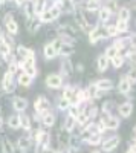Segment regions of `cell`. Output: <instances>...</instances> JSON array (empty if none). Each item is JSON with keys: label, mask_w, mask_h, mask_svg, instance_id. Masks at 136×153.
Wrapping results in <instances>:
<instances>
[{"label": "cell", "mask_w": 136, "mask_h": 153, "mask_svg": "<svg viewBox=\"0 0 136 153\" xmlns=\"http://www.w3.org/2000/svg\"><path fill=\"white\" fill-rule=\"evenodd\" d=\"M106 37H109V35H107V31L104 28H95L89 34V40H90V43H96L100 38H106Z\"/></svg>", "instance_id": "obj_1"}, {"label": "cell", "mask_w": 136, "mask_h": 153, "mask_svg": "<svg viewBox=\"0 0 136 153\" xmlns=\"http://www.w3.org/2000/svg\"><path fill=\"white\" fill-rule=\"evenodd\" d=\"M5 25H6V29H8L9 34L16 35V34L18 32V25L12 20V16H11V14H8V16L5 17Z\"/></svg>", "instance_id": "obj_2"}, {"label": "cell", "mask_w": 136, "mask_h": 153, "mask_svg": "<svg viewBox=\"0 0 136 153\" xmlns=\"http://www.w3.org/2000/svg\"><path fill=\"white\" fill-rule=\"evenodd\" d=\"M2 87L5 89L6 92H12L16 89V84L12 81V75H9L8 72L3 75V81H2Z\"/></svg>", "instance_id": "obj_3"}, {"label": "cell", "mask_w": 136, "mask_h": 153, "mask_svg": "<svg viewBox=\"0 0 136 153\" xmlns=\"http://www.w3.org/2000/svg\"><path fill=\"white\" fill-rule=\"evenodd\" d=\"M103 124H104V127L106 129H109V130H113V129H118V126H119V121L116 120V118H113V117H104L103 120Z\"/></svg>", "instance_id": "obj_4"}, {"label": "cell", "mask_w": 136, "mask_h": 153, "mask_svg": "<svg viewBox=\"0 0 136 153\" xmlns=\"http://www.w3.org/2000/svg\"><path fill=\"white\" fill-rule=\"evenodd\" d=\"M46 84L49 87H52V89H58L61 86V76L60 75H55V74L49 75L47 78H46Z\"/></svg>", "instance_id": "obj_5"}, {"label": "cell", "mask_w": 136, "mask_h": 153, "mask_svg": "<svg viewBox=\"0 0 136 153\" xmlns=\"http://www.w3.org/2000/svg\"><path fill=\"white\" fill-rule=\"evenodd\" d=\"M119 146V136H112L110 139H107V141L103 144V149L106 152H112L113 149H116Z\"/></svg>", "instance_id": "obj_6"}, {"label": "cell", "mask_w": 136, "mask_h": 153, "mask_svg": "<svg viewBox=\"0 0 136 153\" xmlns=\"http://www.w3.org/2000/svg\"><path fill=\"white\" fill-rule=\"evenodd\" d=\"M47 109H49V101H47L46 98H43V97L37 98V101H35V110L40 112V113H43V112H46Z\"/></svg>", "instance_id": "obj_7"}, {"label": "cell", "mask_w": 136, "mask_h": 153, "mask_svg": "<svg viewBox=\"0 0 136 153\" xmlns=\"http://www.w3.org/2000/svg\"><path fill=\"white\" fill-rule=\"evenodd\" d=\"M12 104H14V109L18 110V112H23L24 109H26L28 106V101L24 98H20V97H16L14 100H12Z\"/></svg>", "instance_id": "obj_8"}, {"label": "cell", "mask_w": 136, "mask_h": 153, "mask_svg": "<svg viewBox=\"0 0 136 153\" xmlns=\"http://www.w3.org/2000/svg\"><path fill=\"white\" fill-rule=\"evenodd\" d=\"M95 86H96L98 91H101V92H103V91H110V89L113 87V83L110 81V80H100Z\"/></svg>", "instance_id": "obj_9"}, {"label": "cell", "mask_w": 136, "mask_h": 153, "mask_svg": "<svg viewBox=\"0 0 136 153\" xmlns=\"http://www.w3.org/2000/svg\"><path fill=\"white\" fill-rule=\"evenodd\" d=\"M132 110H133L132 103H124V104H121V106H119V115H121V117H124V118L130 117Z\"/></svg>", "instance_id": "obj_10"}, {"label": "cell", "mask_w": 136, "mask_h": 153, "mask_svg": "<svg viewBox=\"0 0 136 153\" xmlns=\"http://www.w3.org/2000/svg\"><path fill=\"white\" fill-rule=\"evenodd\" d=\"M130 86H132V84H130V81L127 80V76H122V80H121L118 89H119V92H121V94H129Z\"/></svg>", "instance_id": "obj_11"}, {"label": "cell", "mask_w": 136, "mask_h": 153, "mask_svg": "<svg viewBox=\"0 0 136 153\" xmlns=\"http://www.w3.org/2000/svg\"><path fill=\"white\" fill-rule=\"evenodd\" d=\"M17 54H18V57H21L23 60H26L28 57L34 55L32 51H31V49H28V48H24V46H18V48H17Z\"/></svg>", "instance_id": "obj_12"}, {"label": "cell", "mask_w": 136, "mask_h": 153, "mask_svg": "<svg viewBox=\"0 0 136 153\" xmlns=\"http://www.w3.org/2000/svg\"><path fill=\"white\" fill-rule=\"evenodd\" d=\"M107 66H109V58L106 55H101L100 58H98V71L104 72L107 69Z\"/></svg>", "instance_id": "obj_13"}, {"label": "cell", "mask_w": 136, "mask_h": 153, "mask_svg": "<svg viewBox=\"0 0 136 153\" xmlns=\"http://www.w3.org/2000/svg\"><path fill=\"white\" fill-rule=\"evenodd\" d=\"M43 51H44V57H46V58H49V60H51V58H54V57L57 55L55 49L52 48V43H51V45H46Z\"/></svg>", "instance_id": "obj_14"}, {"label": "cell", "mask_w": 136, "mask_h": 153, "mask_svg": "<svg viewBox=\"0 0 136 153\" xmlns=\"http://www.w3.org/2000/svg\"><path fill=\"white\" fill-rule=\"evenodd\" d=\"M18 147H20L23 152H26V150L31 147V141H29L26 136H21V138H18Z\"/></svg>", "instance_id": "obj_15"}, {"label": "cell", "mask_w": 136, "mask_h": 153, "mask_svg": "<svg viewBox=\"0 0 136 153\" xmlns=\"http://www.w3.org/2000/svg\"><path fill=\"white\" fill-rule=\"evenodd\" d=\"M87 143L92 144V146H98V144L101 143V133H98V132L92 133V135L89 136V139H87Z\"/></svg>", "instance_id": "obj_16"}, {"label": "cell", "mask_w": 136, "mask_h": 153, "mask_svg": "<svg viewBox=\"0 0 136 153\" xmlns=\"http://www.w3.org/2000/svg\"><path fill=\"white\" fill-rule=\"evenodd\" d=\"M40 28V20H34V19H29L28 20V29L31 32H37Z\"/></svg>", "instance_id": "obj_17"}, {"label": "cell", "mask_w": 136, "mask_h": 153, "mask_svg": "<svg viewBox=\"0 0 136 153\" xmlns=\"http://www.w3.org/2000/svg\"><path fill=\"white\" fill-rule=\"evenodd\" d=\"M54 20V17H52V14H51V11H43L41 14H40V23H49V22H52Z\"/></svg>", "instance_id": "obj_18"}, {"label": "cell", "mask_w": 136, "mask_h": 153, "mask_svg": "<svg viewBox=\"0 0 136 153\" xmlns=\"http://www.w3.org/2000/svg\"><path fill=\"white\" fill-rule=\"evenodd\" d=\"M8 124H9L11 129H18L20 127V118L17 117V115H12V117H9V120H8Z\"/></svg>", "instance_id": "obj_19"}, {"label": "cell", "mask_w": 136, "mask_h": 153, "mask_svg": "<svg viewBox=\"0 0 136 153\" xmlns=\"http://www.w3.org/2000/svg\"><path fill=\"white\" fill-rule=\"evenodd\" d=\"M77 22H78L80 28H81L83 31H87V29H89V26H87V22H86V19H84V16L81 14V12H78V14H77Z\"/></svg>", "instance_id": "obj_20"}, {"label": "cell", "mask_w": 136, "mask_h": 153, "mask_svg": "<svg viewBox=\"0 0 136 153\" xmlns=\"http://www.w3.org/2000/svg\"><path fill=\"white\" fill-rule=\"evenodd\" d=\"M55 115H52V113H47L46 117H43V124L44 126H47V127H51V126H54L55 124Z\"/></svg>", "instance_id": "obj_21"}, {"label": "cell", "mask_w": 136, "mask_h": 153, "mask_svg": "<svg viewBox=\"0 0 136 153\" xmlns=\"http://www.w3.org/2000/svg\"><path fill=\"white\" fill-rule=\"evenodd\" d=\"M104 8L112 14V12H115L116 11V0H106L104 2Z\"/></svg>", "instance_id": "obj_22"}, {"label": "cell", "mask_w": 136, "mask_h": 153, "mask_svg": "<svg viewBox=\"0 0 136 153\" xmlns=\"http://www.w3.org/2000/svg\"><path fill=\"white\" fill-rule=\"evenodd\" d=\"M130 19V9L129 8H121L119 11V20L121 22H129Z\"/></svg>", "instance_id": "obj_23"}, {"label": "cell", "mask_w": 136, "mask_h": 153, "mask_svg": "<svg viewBox=\"0 0 136 153\" xmlns=\"http://www.w3.org/2000/svg\"><path fill=\"white\" fill-rule=\"evenodd\" d=\"M47 139H49V135H47L46 132H40L38 135H37V143H38L40 146L47 144Z\"/></svg>", "instance_id": "obj_24"}, {"label": "cell", "mask_w": 136, "mask_h": 153, "mask_svg": "<svg viewBox=\"0 0 136 153\" xmlns=\"http://www.w3.org/2000/svg\"><path fill=\"white\" fill-rule=\"evenodd\" d=\"M18 118H20V126L23 127V129L29 130V129H31V120H29V117L23 115V117H18Z\"/></svg>", "instance_id": "obj_25"}, {"label": "cell", "mask_w": 136, "mask_h": 153, "mask_svg": "<svg viewBox=\"0 0 136 153\" xmlns=\"http://www.w3.org/2000/svg\"><path fill=\"white\" fill-rule=\"evenodd\" d=\"M118 52H119V49H118L116 46H110V48H107V51H106V57H107V58H113V57L118 55Z\"/></svg>", "instance_id": "obj_26"}, {"label": "cell", "mask_w": 136, "mask_h": 153, "mask_svg": "<svg viewBox=\"0 0 136 153\" xmlns=\"http://www.w3.org/2000/svg\"><path fill=\"white\" fill-rule=\"evenodd\" d=\"M31 81H32V78H31L29 75H26V74H21V75L18 76V83H20L21 86H29Z\"/></svg>", "instance_id": "obj_27"}, {"label": "cell", "mask_w": 136, "mask_h": 153, "mask_svg": "<svg viewBox=\"0 0 136 153\" xmlns=\"http://www.w3.org/2000/svg\"><path fill=\"white\" fill-rule=\"evenodd\" d=\"M58 52H60L61 55H70V54H73V48H72V46H67V45H63V46L60 48Z\"/></svg>", "instance_id": "obj_28"}, {"label": "cell", "mask_w": 136, "mask_h": 153, "mask_svg": "<svg viewBox=\"0 0 136 153\" xmlns=\"http://www.w3.org/2000/svg\"><path fill=\"white\" fill-rule=\"evenodd\" d=\"M58 138H60V143L61 144H67L69 143V132L66 129H63V130L60 132V136Z\"/></svg>", "instance_id": "obj_29"}, {"label": "cell", "mask_w": 136, "mask_h": 153, "mask_svg": "<svg viewBox=\"0 0 136 153\" xmlns=\"http://www.w3.org/2000/svg\"><path fill=\"white\" fill-rule=\"evenodd\" d=\"M122 63H124V58H122L121 55H116V57L112 58V65H113L115 69H119V68L122 66Z\"/></svg>", "instance_id": "obj_30"}, {"label": "cell", "mask_w": 136, "mask_h": 153, "mask_svg": "<svg viewBox=\"0 0 136 153\" xmlns=\"http://www.w3.org/2000/svg\"><path fill=\"white\" fill-rule=\"evenodd\" d=\"M0 55H2V57L9 55V45H6V42L0 43Z\"/></svg>", "instance_id": "obj_31"}, {"label": "cell", "mask_w": 136, "mask_h": 153, "mask_svg": "<svg viewBox=\"0 0 136 153\" xmlns=\"http://www.w3.org/2000/svg\"><path fill=\"white\" fill-rule=\"evenodd\" d=\"M3 152L5 153H14V146H12V143L8 141V139L3 141Z\"/></svg>", "instance_id": "obj_32"}, {"label": "cell", "mask_w": 136, "mask_h": 153, "mask_svg": "<svg viewBox=\"0 0 136 153\" xmlns=\"http://www.w3.org/2000/svg\"><path fill=\"white\" fill-rule=\"evenodd\" d=\"M115 26H116V31H118V34H119V32H126L127 28H129V25H127V22H121V20H119Z\"/></svg>", "instance_id": "obj_33"}, {"label": "cell", "mask_w": 136, "mask_h": 153, "mask_svg": "<svg viewBox=\"0 0 136 153\" xmlns=\"http://www.w3.org/2000/svg\"><path fill=\"white\" fill-rule=\"evenodd\" d=\"M35 9V12H37V14H41V12L44 11L43 8H44V0H37V2H35V6H34Z\"/></svg>", "instance_id": "obj_34"}, {"label": "cell", "mask_w": 136, "mask_h": 153, "mask_svg": "<svg viewBox=\"0 0 136 153\" xmlns=\"http://www.w3.org/2000/svg\"><path fill=\"white\" fill-rule=\"evenodd\" d=\"M109 17H110V12L106 8H101V11H100V20L101 22H107Z\"/></svg>", "instance_id": "obj_35"}, {"label": "cell", "mask_w": 136, "mask_h": 153, "mask_svg": "<svg viewBox=\"0 0 136 153\" xmlns=\"http://www.w3.org/2000/svg\"><path fill=\"white\" fill-rule=\"evenodd\" d=\"M73 126H75V118H73V117H67V120H66V130L70 132L73 129Z\"/></svg>", "instance_id": "obj_36"}, {"label": "cell", "mask_w": 136, "mask_h": 153, "mask_svg": "<svg viewBox=\"0 0 136 153\" xmlns=\"http://www.w3.org/2000/svg\"><path fill=\"white\" fill-rule=\"evenodd\" d=\"M127 80L130 81V84H133V83H135V80H136V76H135V68H132L130 74L127 75Z\"/></svg>", "instance_id": "obj_37"}, {"label": "cell", "mask_w": 136, "mask_h": 153, "mask_svg": "<svg viewBox=\"0 0 136 153\" xmlns=\"http://www.w3.org/2000/svg\"><path fill=\"white\" fill-rule=\"evenodd\" d=\"M63 74L64 75H70V65H69V61L66 63H63Z\"/></svg>", "instance_id": "obj_38"}, {"label": "cell", "mask_w": 136, "mask_h": 153, "mask_svg": "<svg viewBox=\"0 0 136 153\" xmlns=\"http://www.w3.org/2000/svg\"><path fill=\"white\" fill-rule=\"evenodd\" d=\"M69 104H70V103H69L67 100H64V98H61V100H60V109H63V110H64V109L69 107Z\"/></svg>", "instance_id": "obj_39"}, {"label": "cell", "mask_w": 136, "mask_h": 153, "mask_svg": "<svg viewBox=\"0 0 136 153\" xmlns=\"http://www.w3.org/2000/svg\"><path fill=\"white\" fill-rule=\"evenodd\" d=\"M49 11H51V14H52V17H54V20L60 16V8H57V6H54V8H51V9H49Z\"/></svg>", "instance_id": "obj_40"}, {"label": "cell", "mask_w": 136, "mask_h": 153, "mask_svg": "<svg viewBox=\"0 0 136 153\" xmlns=\"http://www.w3.org/2000/svg\"><path fill=\"white\" fill-rule=\"evenodd\" d=\"M107 35H118V31H116V26H109L107 29Z\"/></svg>", "instance_id": "obj_41"}, {"label": "cell", "mask_w": 136, "mask_h": 153, "mask_svg": "<svg viewBox=\"0 0 136 153\" xmlns=\"http://www.w3.org/2000/svg\"><path fill=\"white\" fill-rule=\"evenodd\" d=\"M61 46H63V42H61V40H55V42L52 43V48L55 49V52H58Z\"/></svg>", "instance_id": "obj_42"}, {"label": "cell", "mask_w": 136, "mask_h": 153, "mask_svg": "<svg viewBox=\"0 0 136 153\" xmlns=\"http://www.w3.org/2000/svg\"><path fill=\"white\" fill-rule=\"evenodd\" d=\"M77 118H78V121H80V124H84L86 121H87V120H89V118H87V115H86V113H80V115H78V117H77Z\"/></svg>", "instance_id": "obj_43"}, {"label": "cell", "mask_w": 136, "mask_h": 153, "mask_svg": "<svg viewBox=\"0 0 136 153\" xmlns=\"http://www.w3.org/2000/svg\"><path fill=\"white\" fill-rule=\"evenodd\" d=\"M78 115H80V112H78L77 106H72V107H70V117H73V118H77Z\"/></svg>", "instance_id": "obj_44"}, {"label": "cell", "mask_w": 136, "mask_h": 153, "mask_svg": "<svg viewBox=\"0 0 136 153\" xmlns=\"http://www.w3.org/2000/svg\"><path fill=\"white\" fill-rule=\"evenodd\" d=\"M16 71H17V65H16V63H12V65L9 66L8 74H9V75H12V74H16Z\"/></svg>", "instance_id": "obj_45"}, {"label": "cell", "mask_w": 136, "mask_h": 153, "mask_svg": "<svg viewBox=\"0 0 136 153\" xmlns=\"http://www.w3.org/2000/svg\"><path fill=\"white\" fill-rule=\"evenodd\" d=\"M37 153H55L52 149H43V152H41V146L38 147V150H37Z\"/></svg>", "instance_id": "obj_46"}, {"label": "cell", "mask_w": 136, "mask_h": 153, "mask_svg": "<svg viewBox=\"0 0 136 153\" xmlns=\"http://www.w3.org/2000/svg\"><path fill=\"white\" fill-rule=\"evenodd\" d=\"M127 153H136V152H135V144H133V146H132V147L127 150Z\"/></svg>", "instance_id": "obj_47"}, {"label": "cell", "mask_w": 136, "mask_h": 153, "mask_svg": "<svg viewBox=\"0 0 136 153\" xmlns=\"http://www.w3.org/2000/svg\"><path fill=\"white\" fill-rule=\"evenodd\" d=\"M77 71H80V72H83V65H77Z\"/></svg>", "instance_id": "obj_48"}, {"label": "cell", "mask_w": 136, "mask_h": 153, "mask_svg": "<svg viewBox=\"0 0 136 153\" xmlns=\"http://www.w3.org/2000/svg\"><path fill=\"white\" fill-rule=\"evenodd\" d=\"M2 126H3V118L0 117V127H2Z\"/></svg>", "instance_id": "obj_49"}, {"label": "cell", "mask_w": 136, "mask_h": 153, "mask_svg": "<svg viewBox=\"0 0 136 153\" xmlns=\"http://www.w3.org/2000/svg\"><path fill=\"white\" fill-rule=\"evenodd\" d=\"M3 42V35H2V32H0V43Z\"/></svg>", "instance_id": "obj_50"}, {"label": "cell", "mask_w": 136, "mask_h": 153, "mask_svg": "<svg viewBox=\"0 0 136 153\" xmlns=\"http://www.w3.org/2000/svg\"><path fill=\"white\" fill-rule=\"evenodd\" d=\"M70 153H77V149H72V150H70Z\"/></svg>", "instance_id": "obj_51"}, {"label": "cell", "mask_w": 136, "mask_h": 153, "mask_svg": "<svg viewBox=\"0 0 136 153\" xmlns=\"http://www.w3.org/2000/svg\"><path fill=\"white\" fill-rule=\"evenodd\" d=\"M3 2H5V0H0V3H3Z\"/></svg>", "instance_id": "obj_52"}, {"label": "cell", "mask_w": 136, "mask_h": 153, "mask_svg": "<svg viewBox=\"0 0 136 153\" xmlns=\"http://www.w3.org/2000/svg\"><path fill=\"white\" fill-rule=\"evenodd\" d=\"M92 153H100V152H92Z\"/></svg>", "instance_id": "obj_53"}, {"label": "cell", "mask_w": 136, "mask_h": 153, "mask_svg": "<svg viewBox=\"0 0 136 153\" xmlns=\"http://www.w3.org/2000/svg\"><path fill=\"white\" fill-rule=\"evenodd\" d=\"M92 2H98V0H92Z\"/></svg>", "instance_id": "obj_54"}]
</instances>
